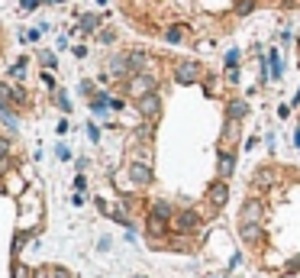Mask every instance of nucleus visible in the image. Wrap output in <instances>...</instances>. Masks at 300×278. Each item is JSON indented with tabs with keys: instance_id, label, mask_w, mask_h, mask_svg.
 Returning a JSON list of instances; mask_svg holds the SVG:
<instances>
[{
	"instance_id": "nucleus-1",
	"label": "nucleus",
	"mask_w": 300,
	"mask_h": 278,
	"mask_svg": "<svg viewBox=\"0 0 300 278\" xmlns=\"http://www.w3.org/2000/svg\"><path fill=\"white\" fill-rule=\"evenodd\" d=\"M233 236L258 278H300V162L262 155L245 168Z\"/></svg>"
},
{
	"instance_id": "nucleus-2",
	"label": "nucleus",
	"mask_w": 300,
	"mask_h": 278,
	"mask_svg": "<svg viewBox=\"0 0 300 278\" xmlns=\"http://www.w3.org/2000/svg\"><path fill=\"white\" fill-rule=\"evenodd\" d=\"M126 19L165 49L210 55L262 13H297L300 0H120Z\"/></svg>"
},
{
	"instance_id": "nucleus-3",
	"label": "nucleus",
	"mask_w": 300,
	"mask_h": 278,
	"mask_svg": "<svg viewBox=\"0 0 300 278\" xmlns=\"http://www.w3.org/2000/svg\"><path fill=\"white\" fill-rule=\"evenodd\" d=\"M10 104H13V100H10V87H6V84H0V117H3L10 126H16V120H13Z\"/></svg>"
},
{
	"instance_id": "nucleus-4",
	"label": "nucleus",
	"mask_w": 300,
	"mask_h": 278,
	"mask_svg": "<svg viewBox=\"0 0 300 278\" xmlns=\"http://www.w3.org/2000/svg\"><path fill=\"white\" fill-rule=\"evenodd\" d=\"M291 139H294V149H297V155H300V107H297V113H294V126H291Z\"/></svg>"
},
{
	"instance_id": "nucleus-5",
	"label": "nucleus",
	"mask_w": 300,
	"mask_h": 278,
	"mask_svg": "<svg viewBox=\"0 0 300 278\" xmlns=\"http://www.w3.org/2000/svg\"><path fill=\"white\" fill-rule=\"evenodd\" d=\"M23 74H26V58H19V62L10 68V78H23Z\"/></svg>"
},
{
	"instance_id": "nucleus-6",
	"label": "nucleus",
	"mask_w": 300,
	"mask_h": 278,
	"mask_svg": "<svg viewBox=\"0 0 300 278\" xmlns=\"http://www.w3.org/2000/svg\"><path fill=\"white\" fill-rule=\"evenodd\" d=\"M39 62H42V68H55V55H52V52H42Z\"/></svg>"
},
{
	"instance_id": "nucleus-7",
	"label": "nucleus",
	"mask_w": 300,
	"mask_h": 278,
	"mask_svg": "<svg viewBox=\"0 0 300 278\" xmlns=\"http://www.w3.org/2000/svg\"><path fill=\"white\" fill-rule=\"evenodd\" d=\"M13 278H32V272H29L26 266H19V262H16V266H13Z\"/></svg>"
},
{
	"instance_id": "nucleus-8",
	"label": "nucleus",
	"mask_w": 300,
	"mask_h": 278,
	"mask_svg": "<svg viewBox=\"0 0 300 278\" xmlns=\"http://www.w3.org/2000/svg\"><path fill=\"white\" fill-rule=\"evenodd\" d=\"M32 278H55V269H36Z\"/></svg>"
},
{
	"instance_id": "nucleus-9",
	"label": "nucleus",
	"mask_w": 300,
	"mask_h": 278,
	"mask_svg": "<svg viewBox=\"0 0 300 278\" xmlns=\"http://www.w3.org/2000/svg\"><path fill=\"white\" fill-rule=\"evenodd\" d=\"M6 155H10V139H3V136H0V162H3Z\"/></svg>"
},
{
	"instance_id": "nucleus-10",
	"label": "nucleus",
	"mask_w": 300,
	"mask_h": 278,
	"mask_svg": "<svg viewBox=\"0 0 300 278\" xmlns=\"http://www.w3.org/2000/svg\"><path fill=\"white\" fill-rule=\"evenodd\" d=\"M39 3H42V0H23V6H19V10H23V13H29V10H36Z\"/></svg>"
},
{
	"instance_id": "nucleus-11",
	"label": "nucleus",
	"mask_w": 300,
	"mask_h": 278,
	"mask_svg": "<svg viewBox=\"0 0 300 278\" xmlns=\"http://www.w3.org/2000/svg\"><path fill=\"white\" fill-rule=\"evenodd\" d=\"M42 84H45V87H55V78H52L49 71H42Z\"/></svg>"
},
{
	"instance_id": "nucleus-12",
	"label": "nucleus",
	"mask_w": 300,
	"mask_h": 278,
	"mask_svg": "<svg viewBox=\"0 0 300 278\" xmlns=\"http://www.w3.org/2000/svg\"><path fill=\"white\" fill-rule=\"evenodd\" d=\"M55 278H74V275L68 272V269H61V266H58V269H55Z\"/></svg>"
}]
</instances>
